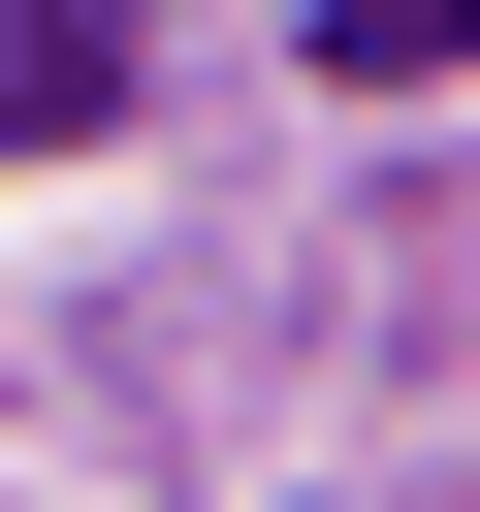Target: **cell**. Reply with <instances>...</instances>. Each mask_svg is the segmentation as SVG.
<instances>
[{
	"mask_svg": "<svg viewBox=\"0 0 480 512\" xmlns=\"http://www.w3.org/2000/svg\"><path fill=\"white\" fill-rule=\"evenodd\" d=\"M320 64H352V96H448V64H480V0H320Z\"/></svg>",
	"mask_w": 480,
	"mask_h": 512,
	"instance_id": "2",
	"label": "cell"
},
{
	"mask_svg": "<svg viewBox=\"0 0 480 512\" xmlns=\"http://www.w3.org/2000/svg\"><path fill=\"white\" fill-rule=\"evenodd\" d=\"M128 32H160V0H0V160H64V128L128 96Z\"/></svg>",
	"mask_w": 480,
	"mask_h": 512,
	"instance_id": "1",
	"label": "cell"
}]
</instances>
